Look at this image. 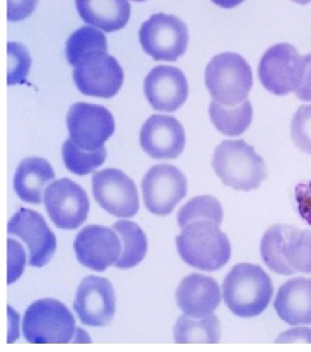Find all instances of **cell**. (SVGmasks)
<instances>
[{
    "label": "cell",
    "instance_id": "cell-1",
    "mask_svg": "<svg viewBox=\"0 0 311 352\" xmlns=\"http://www.w3.org/2000/svg\"><path fill=\"white\" fill-rule=\"evenodd\" d=\"M222 298L234 316L251 319L268 309L273 300L270 275L255 263H238L222 282Z\"/></svg>",
    "mask_w": 311,
    "mask_h": 352
},
{
    "label": "cell",
    "instance_id": "cell-2",
    "mask_svg": "<svg viewBox=\"0 0 311 352\" xmlns=\"http://www.w3.org/2000/svg\"><path fill=\"white\" fill-rule=\"evenodd\" d=\"M220 227L209 220H198L183 227L176 239L179 257L193 269H222L231 258V242Z\"/></svg>",
    "mask_w": 311,
    "mask_h": 352
},
{
    "label": "cell",
    "instance_id": "cell-3",
    "mask_svg": "<svg viewBox=\"0 0 311 352\" xmlns=\"http://www.w3.org/2000/svg\"><path fill=\"white\" fill-rule=\"evenodd\" d=\"M213 170L229 188L253 191L266 179V163L244 140H226L214 149Z\"/></svg>",
    "mask_w": 311,
    "mask_h": 352
},
{
    "label": "cell",
    "instance_id": "cell-4",
    "mask_svg": "<svg viewBox=\"0 0 311 352\" xmlns=\"http://www.w3.org/2000/svg\"><path fill=\"white\" fill-rule=\"evenodd\" d=\"M205 84L213 101L222 106H236L246 101L253 87L251 66L236 52L216 54L206 66Z\"/></svg>",
    "mask_w": 311,
    "mask_h": 352
},
{
    "label": "cell",
    "instance_id": "cell-5",
    "mask_svg": "<svg viewBox=\"0 0 311 352\" xmlns=\"http://www.w3.org/2000/svg\"><path fill=\"white\" fill-rule=\"evenodd\" d=\"M76 329L71 309L56 298L32 302L22 319V334L30 344H69L74 340Z\"/></svg>",
    "mask_w": 311,
    "mask_h": 352
},
{
    "label": "cell",
    "instance_id": "cell-6",
    "mask_svg": "<svg viewBox=\"0 0 311 352\" xmlns=\"http://www.w3.org/2000/svg\"><path fill=\"white\" fill-rule=\"evenodd\" d=\"M308 59L295 45L279 42L271 45L260 59L258 78L268 93L286 96L295 93L305 78Z\"/></svg>",
    "mask_w": 311,
    "mask_h": 352
},
{
    "label": "cell",
    "instance_id": "cell-7",
    "mask_svg": "<svg viewBox=\"0 0 311 352\" xmlns=\"http://www.w3.org/2000/svg\"><path fill=\"white\" fill-rule=\"evenodd\" d=\"M144 52L156 60H178L189 44V30L178 15L152 14L139 28Z\"/></svg>",
    "mask_w": 311,
    "mask_h": 352
},
{
    "label": "cell",
    "instance_id": "cell-8",
    "mask_svg": "<svg viewBox=\"0 0 311 352\" xmlns=\"http://www.w3.org/2000/svg\"><path fill=\"white\" fill-rule=\"evenodd\" d=\"M69 138L79 148L87 151H97L104 148L116 131V121L111 111L104 106L91 102H76L67 111Z\"/></svg>",
    "mask_w": 311,
    "mask_h": 352
},
{
    "label": "cell",
    "instance_id": "cell-9",
    "mask_svg": "<svg viewBox=\"0 0 311 352\" xmlns=\"http://www.w3.org/2000/svg\"><path fill=\"white\" fill-rule=\"evenodd\" d=\"M186 193V176L174 164H156L149 168L143 178V200L152 215L168 217Z\"/></svg>",
    "mask_w": 311,
    "mask_h": 352
},
{
    "label": "cell",
    "instance_id": "cell-10",
    "mask_svg": "<svg viewBox=\"0 0 311 352\" xmlns=\"http://www.w3.org/2000/svg\"><path fill=\"white\" fill-rule=\"evenodd\" d=\"M76 87L92 98L111 99L124 82V71L116 57L107 52H94L82 59L72 71Z\"/></svg>",
    "mask_w": 311,
    "mask_h": 352
},
{
    "label": "cell",
    "instance_id": "cell-11",
    "mask_svg": "<svg viewBox=\"0 0 311 352\" xmlns=\"http://www.w3.org/2000/svg\"><path fill=\"white\" fill-rule=\"evenodd\" d=\"M44 205L52 223L62 230L79 228L89 213V198L86 190L69 178L56 179L47 186Z\"/></svg>",
    "mask_w": 311,
    "mask_h": 352
},
{
    "label": "cell",
    "instance_id": "cell-12",
    "mask_svg": "<svg viewBox=\"0 0 311 352\" xmlns=\"http://www.w3.org/2000/svg\"><path fill=\"white\" fill-rule=\"evenodd\" d=\"M92 195L101 208L117 218H130L139 212V193L128 175L116 168L92 176Z\"/></svg>",
    "mask_w": 311,
    "mask_h": 352
},
{
    "label": "cell",
    "instance_id": "cell-13",
    "mask_svg": "<svg viewBox=\"0 0 311 352\" xmlns=\"http://www.w3.org/2000/svg\"><path fill=\"white\" fill-rule=\"evenodd\" d=\"M7 232L9 235L19 236L25 243L29 265L34 269L47 265L52 255L56 254L57 239L41 213L21 208L9 220Z\"/></svg>",
    "mask_w": 311,
    "mask_h": 352
},
{
    "label": "cell",
    "instance_id": "cell-14",
    "mask_svg": "<svg viewBox=\"0 0 311 352\" xmlns=\"http://www.w3.org/2000/svg\"><path fill=\"white\" fill-rule=\"evenodd\" d=\"M74 311L84 325L106 327L116 314V290L104 277L89 275L78 287Z\"/></svg>",
    "mask_w": 311,
    "mask_h": 352
},
{
    "label": "cell",
    "instance_id": "cell-15",
    "mask_svg": "<svg viewBox=\"0 0 311 352\" xmlns=\"http://www.w3.org/2000/svg\"><path fill=\"white\" fill-rule=\"evenodd\" d=\"M78 262L89 270L102 272L116 265L122 254V242L114 228L89 225L74 240Z\"/></svg>",
    "mask_w": 311,
    "mask_h": 352
},
{
    "label": "cell",
    "instance_id": "cell-16",
    "mask_svg": "<svg viewBox=\"0 0 311 352\" xmlns=\"http://www.w3.org/2000/svg\"><path fill=\"white\" fill-rule=\"evenodd\" d=\"M144 94L152 109L159 113H174L186 102L189 84L179 67L156 66L144 79Z\"/></svg>",
    "mask_w": 311,
    "mask_h": 352
},
{
    "label": "cell",
    "instance_id": "cell-17",
    "mask_svg": "<svg viewBox=\"0 0 311 352\" xmlns=\"http://www.w3.org/2000/svg\"><path fill=\"white\" fill-rule=\"evenodd\" d=\"M139 144L152 160H176L186 146V133L176 118L154 114L141 128Z\"/></svg>",
    "mask_w": 311,
    "mask_h": 352
},
{
    "label": "cell",
    "instance_id": "cell-18",
    "mask_svg": "<svg viewBox=\"0 0 311 352\" xmlns=\"http://www.w3.org/2000/svg\"><path fill=\"white\" fill-rule=\"evenodd\" d=\"M222 290L213 277L191 274L183 278L176 289V302L183 314L191 317H206L214 314L221 304Z\"/></svg>",
    "mask_w": 311,
    "mask_h": 352
},
{
    "label": "cell",
    "instance_id": "cell-19",
    "mask_svg": "<svg viewBox=\"0 0 311 352\" xmlns=\"http://www.w3.org/2000/svg\"><path fill=\"white\" fill-rule=\"evenodd\" d=\"M56 182L51 163L44 158L30 156L19 163L14 176V190L25 204L41 205L44 193L51 183Z\"/></svg>",
    "mask_w": 311,
    "mask_h": 352
},
{
    "label": "cell",
    "instance_id": "cell-20",
    "mask_svg": "<svg viewBox=\"0 0 311 352\" xmlns=\"http://www.w3.org/2000/svg\"><path fill=\"white\" fill-rule=\"evenodd\" d=\"M275 311L283 322L290 325L311 324V280L291 278L279 287L275 297Z\"/></svg>",
    "mask_w": 311,
    "mask_h": 352
},
{
    "label": "cell",
    "instance_id": "cell-21",
    "mask_svg": "<svg viewBox=\"0 0 311 352\" xmlns=\"http://www.w3.org/2000/svg\"><path fill=\"white\" fill-rule=\"evenodd\" d=\"M76 10L84 24L104 32L124 29L130 19L129 0H76Z\"/></svg>",
    "mask_w": 311,
    "mask_h": 352
},
{
    "label": "cell",
    "instance_id": "cell-22",
    "mask_svg": "<svg viewBox=\"0 0 311 352\" xmlns=\"http://www.w3.org/2000/svg\"><path fill=\"white\" fill-rule=\"evenodd\" d=\"M221 339V324L214 314L206 317H191L183 314L174 325V340L178 344H216Z\"/></svg>",
    "mask_w": 311,
    "mask_h": 352
},
{
    "label": "cell",
    "instance_id": "cell-23",
    "mask_svg": "<svg viewBox=\"0 0 311 352\" xmlns=\"http://www.w3.org/2000/svg\"><path fill=\"white\" fill-rule=\"evenodd\" d=\"M209 118L221 135L241 136L253 121V104L249 99L236 106H222L220 102L211 101Z\"/></svg>",
    "mask_w": 311,
    "mask_h": 352
},
{
    "label": "cell",
    "instance_id": "cell-24",
    "mask_svg": "<svg viewBox=\"0 0 311 352\" xmlns=\"http://www.w3.org/2000/svg\"><path fill=\"white\" fill-rule=\"evenodd\" d=\"M113 228L119 233L122 242V254L116 263L117 269L126 270L139 265L148 252V239H146L143 228L126 218L116 221Z\"/></svg>",
    "mask_w": 311,
    "mask_h": 352
},
{
    "label": "cell",
    "instance_id": "cell-25",
    "mask_svg": "<svg viewBox=\"0 0 311 352\" xmlns=\"http://www.w3.org/2000/svg\"><path fill=\"white\" fill-rule=\"evenodd\" d=\"M107 39L104 30L84 25L76 29L65 42V59L72 67L78 66L82 59L94 52H107Z\"/></svg>",
    "mask_w": 311,
    "mask_h": 352
},
{
    "label": "cell",
    "instance_id": "cell-26",
    "mask_svg": "<svg viewBox=\"0 0 311 352\" xmlns=\"http://www.w3.org/2000/svg\"><path fill=\"white\" fill-rule=\"evenodd\" d=\"M290 225H273L264 232L261 239L260 252L264 265L268 269L279 275H293L295 270L288 265L285 254H283V245H285Z\"/></svg>",
    "mask_w": 311,
    "mask_h": 352
},
{
    "label": "cell",
    "instance_id": "cell-27",
    "mask_svg": "<svg viewBox=\"0 0 311 352\" xmlns=\"http://www.w3.org/2000/svg\"><path fill=\"white\" fill-rule=\"evenodd\" d=\"M107 149L101 148L97 151H87V149L79 148L74 141L69 138L62 144V160L67 171L72 175L84 176L97 170L101 164L106 162Z\"/></svg>",
    "mask_w": 311,
    "mask_h": 352
},
{
    "label": "cell",
    "instance_id": "cell-28",
    "mask_svg": "<svg viewBox=\"0 0 311 352\" xmlns=\"http://www.w3.org/2000/svg\"><path fill=\"white\" fill-rule=\"evenodd\" d=\"M283 254L288 265L295 272L311 274V230L290 227L283 245Z\"/></svg>",
    "mask_w": 311,
    "mask_h": 352
},
{
    "label": "cell",
    "instance_id": "cell-29",
    "mask_svg": "<svg viewBox=\"0 0 311 352\" xmlns=\"http://www.w3.org/2000/svg\"><path fill=\"white\" fill-rule=\"evenodd\" d=\"M198 220H209L214 223H222V206L220 201L211 195H201V197L191 198L186 201L178 213V225L186 227L187 223H193Z\"/></svg>",
    "mask_w": 311,
    "mask_h": 352
},
{
    "label": "cell",
    "instance_id": "cell-30",
    "mask_svg": "<svg viewBox=\"0 0 311 352\" xmlns=\"http://www.w3.org/2000/svg\"><path fill=\"white\" fill-rule=\"evenodd\" d=\"M32 67V56L21 42L10 41L7 44V82L9 86L25 82Z\"/></svg>",
    "mask_w": 311,
    "mask_h": 352
},
{
    "label": "cell",
    "instance_id": "cell-31",
    "mask_svg": "<svg viewBox=\"0 0 311 352\" xmlns=\"http://www.w3.org/2000/svg\"><path fill=\"white\" fill-rule=\"evenodd\" d=\"M291 138L299 151L311 155V106H301L291 120Z\"/></svg>",
    "mask_w": 311,
    "mask_h": 352
},
{
    "label": "cell",
    "instance_id": "cell-32",
    "mask_svg": "<svg viewBox=\"0 0 311 352\" xmlns=\"http://www.w3.org/2000/svg\"><path fill=\"white\" fill-rule=\"evenodd\" d=\"M27 263H29V255L25 254L24 247L14 239L7 240V282L9 284H14L24 274Z\"/></svg>",
    "mask_w": 311,
    "mask_h": 352
},
{
    "label": "cell",
    "instance_id": "cell-33",
    "mask_svg": "<svg viewBox=\"0 0 311 352\" xmlns=\"http://www.w3.org/2000/svg\"><path fill=\"white\" fill-rule=\"evenodd\" d=\"M39 0H7V19L10 22L24 21L34 14Z\"/></svg>",
    "mask_w": 311,
    "mask_h": 352
},
{
    "label": "cell",
    "instance_id": "cell-34",
    "mask_svg": "<svg viewBox=\"0 0 311 352\" xmlns=\"http://www.w3.org/2000/svg\"><path fill=\"white\" fill-rule=\"evenodd\" d=\"M295 200H297L298 213L311 227V182L297 185V188H295Z\"/></svg>",
    "mask_w": 311,
    "mask_h": 352
},
{
    "label": "cell",
    "instance_id": "cell-35",
    "mask_svg": "<svg viewBox=\"0 0 311 352\" xmlns=\"http://www.w3.org/2000/svg\"><path fill=\"white\" fill-rule=\"evenodd\" d=\"M278 344H311V329L306 325H295L290 331L283 332L278 339Z\"/></svg>",
    "mask_w": 311,
    "mask_h": 352
},
{
    "label": "cell",
    "instance_id": "cell-36",
    "mask_svg": "<svg viewBox=\"0 0 311 352\" xmlns=\"http://www.w3.org/2000/svg\"><path fill=\"white\" fill-rule=\"evenodd\" d=\"M297 98L303 102H311V63L306 64L305 78H303L301 84L297 91H295Z\"/></svg>",
    "mask_w": 311,
    "mask_h": 352
},
{
    "label": "cell",
    "instance_id": "cell-37",
    "mask_svg": "<svg viewBox=\"0 0 311 352\" xmlns=\"http://www.w3.org/2000/svg\"><path fill=\"white\" fill-rule=\"evenodd\" d=\"M7 316H9V329H7L9 338H7V340L15 342L19 338V322H21V319H19V314L12 307H7Z\"/></svg>",
    "mask_w": 311,
    "mask_h": 352
},
{
    "label": "cell",
    "instance_id": "cell-38",
    "mask_svg": "<svg viewBox=\"0 0 311 352\" xmlns=\"http://www.w3.org/2000/svg\"><path fill=\"white\" fill-rule=\"evenodd\" d=\"M211 2H213L214 6L221 7V9H234V7L241 6L244 0H211Z\"/></svg>",
    "mask_w": 311,
    "mask_h": 352
},
{
    "label": "cell",
    "instance_id": "cell-39",
    "mask_svg": "<svg viewBox=\"0 0 311 352\" xmlns=\"http://www.w3.org/2000/svg\"><path fill=\"white\" fill-rule=\"evenodd\" d=\"M72 342H91V338L89 334H87L86 331H82V329H76V336H74V340Z\"/></svg>",
    "mask_w": 311,
    "mask_h": 352
},
{
    "label": "cell",
    "instance_id": "cell-40",
    "mask_svg": "<svg viewBox=\"0 0 311 352\" xmlns=\"http://www.w3.org/2000/svg\"><path fill=\"white\" fill-rule=\"evenodd\" d=\"M291 2H295V3H299V6H306V3H310L311 0H291Z\"/></svg>",
    "mask_w": 311,
    "mask_h": 352
},
{
    "label": "cell",
    "instance_id": "cell-41",
    "mask_svg": "<svg viewBox=\"0 0 311 352\" xmlns=\"http://www.w3.org/2000/svg\"><path fill=\"white\" fill-rule=\"evenodd\" d=\"M306 59H308V63H311V52H310L308 56H306Z\"/></svg>",
    "mask_w": 311,
    "mask_h": 352
},
{
    "label": "cell",
    "instance_id": "cell-42",
    "mask_svg": "<svg viewBox=\"0 0 311 352\" xmlns=\"http://www.w3.org/2000/svg\"><path fill=\"white\" fill-rule=\"evenodd\" d=\"M134 2H146V0H134Z\"/></svg>",
    "mask_w": 311,
    "mask_h": 352
}]
</instances>
